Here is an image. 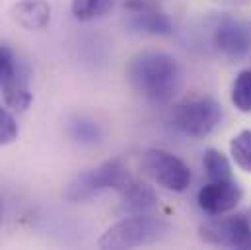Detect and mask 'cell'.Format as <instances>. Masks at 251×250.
<instances>
[{"instance_id": "obj_6", "label": "cell", "mask_w": 251, "mask_h": 250, "mask_svg": "<svg viewBox=\"0 0 251 250\" xmlns=\"http://www.w3.org/2000/svg\"><path fill=\"white\" fill-rule=\"evenodd\" d=\"M199 237L206 245L228 249H251V219L248 215H216L199 227Z\"/></svg>"}, {"instance_id": "obj_1", "label": "cell", "mask_w": 251, "mask_h": 250, "mask_svg": "<svg viewBox=\"0 0 251 250\" xmlns=\"http://www.w3.org/2000/svg\"><path fill=\"white\" fill-rule=\"evenodd\" d=\"M126 80L142 98L154 104H166L181 86V68L168 53L146 51L128 62Z\"/></svg>"}, {"instance_id": "obj_7", "label": "cell", "mask_w": 251, "mask_h": 250, "mask_svg": "<svg viewBox=\"0 0 251 250\" xmlns=\"http://www.w3.org/2000/svg\"><path fill=\"white\" fill-rule=\"evenodd\" d=\"M242 197H244L242 188L230 178V180H210L208 184H204L199 189L197 201L204 213L216 217L234 211L240 205Z\"/></svg>"}, {"instance_id": "obj_19", "label": "cell", "mask_w": 251, "mask_h": 250, "mask_svg": "<svg viewBox=\"0 0 251 250\" xmlns=\"http://www.w3.org/2000/svg\"><path fill=\"white\" fill-rule=\"evenodd\" d=\"M16 68H18V64H16L14 55L10 53V49L4 47V45H0V86L4 84V80H6Z\"/></svg>"}, {"instance_id": "obj_14", "label": "cell", "mask_w": 251, "mask_h": 250, "mask_svg": "<svg viewBox=\"0 0 251 250\" xmlns=\"http://www.w3.org/2000/svg\"><path fill=\"white\" fill-rule=\"evenodd\" d=\"M66 131L70 139L82 145H96L101 139V127L94 120H88L84 116H76L66 124Z\"/></svg>"}, {"instance_id": "obj_4", "label": "cell", "mask_w": 251, "mask_h": 250, "mask_svg": "<svg viewBox=\"0 0 251 250\" xmlns=\"http://www.w3.org/2000/svg\"><path fill=\"white\" fill-rule=\"evenodd\" d=\"M222 120V106L214 98H193L172 110V124L193 139L210 135Z\"/></svg>"}, {"instance_id": "obj_11", "label": "cell", "mask_w": 251, "mask_h": 250, "mask_svg": "<svg viewBox=\"0 0 251 250\" xmlns=\"http://www.w3.org/2000/svg\"><path fill=\"white\" fill-rule=\"evenodd\" d=\"M126 26L130 31L144 35H170L174 31L172 18L164 12V8H148L140 12H130Z\"/></svg>"}, {"instance_id": "obj_20", "label": "cell", "mask_w": 251, "mask_h": 250, "mask_svg": "<svg viewBox=\"0 0 251 250\" xmlns=\"http://www.w3.org/2000/svg\"><path fill=\"white\" fill-rule=\"evenodd\" d=\"M123 6L126 12H140V10H148V8H160L162 2L160 0H125Z\"/></svg>"}, {"instance_id": "obj_17", "label": "cell", "mask_w": 251, "mask_h": 250, "mask_svg": "<svg viewBox=\"0 0 251 250\" xmlns=\"http://www.w3.org/2000/svg\"><path fill=\"white\" fill-rule=\"evenodd\" d=\"M232 104L242 114H251V68L242 70L232 86Z\"/></svg>"}, {"instance_id": "obj_15", "label": "cell", "mask_w": 251, "mask_h": 250, "mask_svg": "<svg viewBox=\"0 0 251 250\" xmlns=\"http://www.w3.org/2000/svg\"><path fill=\"white\" fill-rule=\"evenodd\" d=\"M202 168L208 176V180H230L232 178V166L226 155L218 149H206L202 155Z\"/></svg>"}, {"instance_id": "obj_5", "label": "cell", "mask_w": 251, "mask_h": 250, "mask_svg": "<svg viewBox=\"0 0 251 250\" xmlns=\"http://www.w3.org/2000/svg\"><path fill=\"white\" fill-rule=\"evenodd\" d=\"M140 170L146 178L170 191H185L191 186V168L187 164L164 151V149H150L140 158Z\"/></svg>"}, {"instance_id": "obj_13", "label": "cell", "mask_w": 251, "mask_h": 250, "mask_svg": "<svg viewBox=\"0 0 251 250\" xmlns=\"http://www.w3.org/2000/svg\"><path fill=\"white\" fill-rule=\"evenodd\" d=\"M117 2L119 0H70V10L78 22H92L109 14Z\"/></svg>"}, {"instance_id": "obj_18", "label": "cell", "mask_w": 251, "mask_h": 250, "mask_svg": "<svg viewBox=\"0 0 251 250\" xmlns=\"http://www.w3.org/2000/svg\"><path fill=\"white\" fill-rule=\"evenodd\" d=\"M20 135V127L18 122L14 120V116L0 106V147H6L10 143H14Z\"/></svg>"}, {"instance_id": "obj_16", "label": "cell", "mask_w": 251, "mask_h": 250, "mask_svg": "<svg viewBox=\"0 0 251 250\" xmlns=\"http://www.w3.org/2000/svg\"><path fill=\"white\" fill-rule=\"evenodd\" d=\"M230 155L232 160L244 170L251 174V129H242L230 141Z\"/></svg>"}, {"instance_id": "obj_2", "label": "cell", "mask_w": 251, "mask_h": 250, "mask_svg": "<svg viewBox=\"0 0 251 250\" xmlns=\"http://www.w3.org/2000/svg\"><path fill=\"white\" fill-rule=\"evenodd\" d=\"M168 233H170L168 221L150 213H132L125 219L117 221L115 225H111L98 239V249L123 250L148 247L166 239Z\"/></svg>"}, {"instance_id": "obj_10", "label": "cell", "mask_w": 251, "mask_h": 250, "mask_svg": "<svg viewBox=\"0 0 251 250\" xmlns=\"http://www.w3.org/2000/svg\"><path fill=\"white\" fill-rule=\"evenodd\" d=\"M119 193H121V211H125L128 215L150 213L152 209L158 207V201H160L154 188L136 178H130L128 184Z\"/></svg>"}, {"instance_id": "obj_3", "label": "cell", "mask_w": 251, "mask_h": 250, "mask_svg": "<svg viewBox=\"0 0 251 250\" xmlns=\"http://www.w3.org/2000/svg\"><path fill=\"white\" fill-rule=\"evenodd\" d=\"M128 166L125 164L123 158H109L86 172H80L64 189V197L72 203H82L90 201L96 195L115 189L121 191L130 180Z\"/></svg>"}, {"instance_id": "obj_9", "label": "cell", "mask_w": 251, "mask_h": 250, "mask_svg": "<svg viewBox=\"0 0 251 250\" xmlns=\"http://www.w3.org/2000/svg\"><path fill=\"white\" fill-rule=\"evenodd\" d=\"M10 18L27 31H41L51 22V4L47 0H18L10 8Z\"/></svg>"}, {"instance_id": "obj_8", "label": "cell", "mask_w": 251, "mask_h": 250, "mask_svg": "<svg viewBox=\"0 0 251 250\" xmlns=\"http://www.w3.org/2000/svg\"><path fill=\"white\" fill-rule=\"evenodd\" d=\"M214 43L226 57L240 59L248 55L251 49V28H248L242 20L226 16L214 30Z\"/></svg>"}, {"instance_id": "obj_12", "label": "cell", "mask_w": 251, "mask_h": 250, "mask_svg": "<svg viewBox=\"0 0 251 250\" xmlns=\"http://www.w3.org/2000/svg\"><path fill=\"white\" fill-rule=\"evenodd\" d=\"M2 94H4V104L6 108H10L12 112H25L31 102H33V94L29 90V82H27V74L18 66L2 84Z\"/></svg>"}, {"instance_id": "obj_21", "label": "cell", "mask_w": 251, "mask_h": 250, "mask_svg": "<svg viewBox=\"0 0 251 250\" xmlns=\"http://www.w3.org/2000/svg\"><path fill=\"white\" fill-rule=\"evenodd\" d=\"M0 221H2V207H0Z\"/></svg>"}]
</instances>
